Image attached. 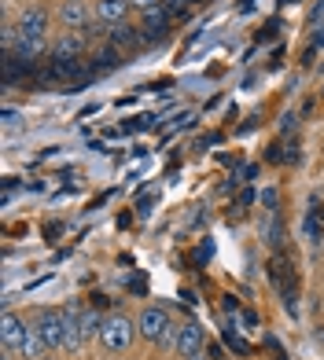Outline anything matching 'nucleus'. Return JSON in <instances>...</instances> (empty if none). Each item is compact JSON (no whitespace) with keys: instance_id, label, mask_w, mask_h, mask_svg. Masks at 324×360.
<instances>
[{"instance_id":"1","label":"nucleus","mask_w":324,"mask_h":360,"mask_svg":"<svg viewBox=\"0 0 324 360\" xmlns=\"http://www.w3.org/2000/svg\"><path fill=\"white\" fill-rule=\"evenodd\" d=\"M133 335H137V323H129L125 316H107L100 327V342L107 353H125L133 346Z\"/></svg>"},{"instance_id":"2","label":"nucleus","mask_w":324,"mask_h":360,"mask_svg":"<svg viewBox=\"0 0 324 360\" xmlns=\"http://www.w3.org/2000/svg\"><path fill=\"white\" fill-rule=\"evenodd\" d=\"M37 331L44 338L48 353L52 349H63V335H67V320H63V309H44L37 316Z\"/></svg>"},{"instance_id":"3","label":"nucleus","mask_w":324,"mask_h":360,"mask_svg":"<svg viewBox=\"0 0 324 360\" xmlns=\"http://www.w3.org/2000/svg\"><path fill=\"white\" fill-rule=\"evenodd\" d=\"M48 346H44V338L37 331V323H26L23 327V338H19V346H15V353L8 356H23V360H44Z\"/></svg>"},{"instance_id":"4","label":"nucleus","mask_w":324,"mask_h":360,"mask_svg":"<svg viewBox=\"0 0 324 360\" xmlns=\"http://www.w3.org/2000/svg\"><path fill=\"white\" fill-rule=\"evenodd\" d=\"M166 323H170L166 309H158V305H148V309H144V313L137 316V335H144L148 342H158V335L166 331Z\"/></svg>"},{"instance_id":"5","label":"nucleus","mask_w":324,"mask_h":360,"mask_svg":"<svg viewBox=\"0 0 324 360\" xmlns=\"http://www.w3.org/2000/svg\"><path fill=\"white\" fill-rule=\"evenodd\" d=\"M48 22H52V15H48L44 8H37V4H30V8H23L19 11V34H30V37H44L48 34Z\"/></svg>"},{"instance_id":"6","label":"nucleus","mask_w":324,"mask_h":360,"mask_svg":"<svg viewBox=\"0 0 324 360\" xmlns=\"http://www.w3.org/2000/svg\"><path fill=\"white\" fill-rule=\"evenodd\" d=\"M92 15L85 0H63V8H59V22L63 26H70V30H89L92 26Z\"/></svg>"},{"instance_id":"7","label":"nucleus","mask_w":324,"mask_h":360,"mask_svg":"<svg viewBox=\"0 0 324 360\" xmlns=\"http://www.w3.org/2000/svg\"><path fill=\"white\" fill-rule=\"evenodd\" d=\"M8 52H11L15 59H23V63H37V59L48 52V44H44V37H30V34H19V37H15V44L8 48Z\"/></svg>"},{"instance_id":"8","label":"nucleus","mask_w":324,"mask_h":360,"mask_svg":"<svg viewBox=\"0 0 324 360\" xmlns=\"http://www.w3.org/2000/svg\"><path fill=\"white\" fill-rule=\"evenodd\" d=\"M129 0H96V22H104V26H118L125 22V15H129Z\"/></svg>"},{"instance_id":"9","label":"nucleus","mask_w":324,"mask_h":360,"mask_svg":"<svg viewBox=\"0 0 324 360\" xmlns=\"http://www.w3.org/2000/svg\"><path fill=\"white\" fill-rule=\"evenodd\" d=\"M81 52H85V34H67V37L56 41L52 59L56 63H70V59H81Z\"/></svg>"},{"instance_id":"10","label":"nucleus","mask_w":324,"mask_h":360,"mask_svg":"<svg viewBox=\"0 0 324 360\" xmlns=\"http://www.w3.org/2000/svg\"><path fill=\"white\" fill-rule=\"evenodd\" d=\"M203 349V327L199 323H181V338H177V353L192 356Z\"/></svg>"},{"instance_id":"11","label":"nucleus","mask_w":324,"mask_h":360,"mask_svg":"<svg viewBox=\"0 0 324 360\" xmlns=\"http://www.w3.org/2000/svg\"><path fill=\"white\" fill-rule=\"evenodd\" d=\"M23 320L15 316V313H4V320H0V342H4V353H15V346H19V338H23Z\"/></svg>"},{"instance_id":"12","label":"nucleus","mask_w":324,"mask_h":360,"mask_svg":"<svg viewBox=\"0 0 324 360\" xmlns=\"http://www.w3.org/2000/svg\"><path fill=\"white\" fill-rule=\"evenodd\" d=\"M140 34H144V30H137V26H129V22H118V26H107V41L115 44V48H137V44H140Z\"/></svg>"},{"instance_id":"13","label":"nucleus","mask_w":324,"mask_h":360,"mask_svg":"<svg viewBox=\"0 0 324 360\" xmlns=\"http://www.w3.org/2000/svg\"><path fill=\"white\" fill-rule=\"evenodd\" d=\"M173 26V15L166 11V8H162V11H151V15H144V34H148V37H162V34H166V30Z\"/></svg>"},{"instance_id":"14","label":"nucleus","mask_w":324,"mask_h":360,"mask_svg":"<svg viewBox=\"0 0 324 360\" xmlns=\"http://www.w3.org/2000/svg\"><path fill=\"white\" fill-rule=\"evenodd\" d=\"M92 63H96V74L118 70V67H122V48H115V44H107L104 52H96V56H92Z\"/></svg>"},{"instance_id":"15","label":"nucleus","mask_w":324,"mask_h":360,"mask_svg":"<svg viewBox=\"0 0 324 360\" xmlns=\"http://www.w3.org/2000/svg\"><path fill=\"white\" fill-rule=\"evenodd\" d=\"M100 327H104V316L96 313V309H85V313H81V331H85V338H100Z\"/></svg>"},{"instance_id":"16","label":"nucleus","mask_w":324,"mask_h":360,"mask_svg":"<svg viewBox=\"0 0 324 360\" xmlns=\"http://www.w3.org/2000/svg\"><path fill=\"white\" fill-rule=\"evenodd\" d=\"M262 236H266L269 247H280V236H284V232H280V221H277V214H269V221H266V232H262Z\"/></svg>"},{"instance_id":"17","label":"nucleus","mask_w":324,"mask_h":360,"mask_svg":"<svg viewBox=\"0 0 324 360\" xmlns=\"http://www.w3.org/2000/svg\"><path fill=\"white\" fill-rule=\"evenodd\" d=\"M177 338H181V327L166 323V331L158 335V346H162V349H177Z\"/></svg>"},{"instance_id":"18","label":"nucleus","mask_w":324,"mask_h":360,"mask_svg":"<svg viewBox=\"0 0 324 360\" xmlns=\"http://www.w3.org/2000/svg\"><path fill=\"white\" fill-rule=\"evenodd\" d=\"M129 4H133L137 11H144V15H151V11H162L166 0H129Z\"/></svg>"},{"instance_id":"19","label":"nucleus","mask_w":324,"mask_h":360,"mask_svg":"<svg viewBox=\"0 0 324 360\" xmlns=\"http://www.w3.org/2000/svg\"><path fill=\"white\" fill-rule=\"evenodd\" d=\"M262 206L269 210V214H277V188H266L262 191Z\"/></svg>"},{"instance_id":"20","label":"nucleus","mask_w":324,"mask_h":360,"mask_svg":"<svg viewBox=\"0 0 324 360\" xmlns=\"http://www.w3.org/2000/svg\"><path fill=\"white\" fill-rule=\"evenodd\" d=\"M15 122H19V110H15V107H4V125H15Z\"/></svg>"},{"instance_id":"21","label":"nucleus","mask_w":324,"mask_h":360,"mask_svg":"<svg viewBox=\"0 0 324 360\" xmlns=\"http://www.w3.org/2000/svg\"><path fill=\"white\" fill-rule=\"evenodd\" d=\"M185 360H210V356H206V353L199 349V353H192V356H185Z\"/></svg>"},{"instance_id":"22","label":"nucleus","mask_w":324,"mask_h":360,"mask_svg":"<svg viewBox=\"0 0 324 360\" xmlns=\"http://www.w3.org/2000/svg\"><path fill=\"white\" fill-rule=\"evenodd\" d=\"M313 48H324V30H320V34L313 37Z\"/></svg>"},{"instance_id":"23","label":"nucleus","mask_w":324,"mask_h":360,"mask_svg":"<svg viewBox=\"0 0 324 360\" xmlns=\"http://www.w3.org/2000/svg\"><path fill=\"white\" fill-rule=\"evenodd\" d=\"M320 342H324V335H320Z\"/></svg>"},{"instance_id":"24","label":"nucleus","mask_w":324,"mask_h":360,"mask_svg":"<svg viewBox=\"0 0 324 360\" xmlns=\"http://www.w3.org/2000/svg\"><path fill=\"white\" fill-rule=\"evenodd\" d=\"M4 360H8V356H4Z\"/></svg>"}]
</instances>
